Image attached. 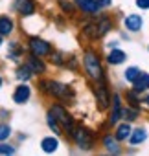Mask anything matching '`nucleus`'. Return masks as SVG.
<instances>
[{
    "instance_id": "obj_1",
    "label": "nucleus",
    "mask_w": 149,
    "mask_h": 156,
    "mask_svg": "<svg viewBox=\"0 0 149 156\" xmlns=\"http://www.w3.org/2000/svg\"><path fill=\"white\" fill-rule=\"evenodd\" d=\"M85 68H87V73L96 81H101L103 79V70H101V64H100V57L94 53V51H85Z\"/></svg>"
},
{
    "instance_id": "obj_2",
    "label": "nucleus",
    "mask_w": 149,
    "mask_h": 156,
    "mask_svg": "<svg viewBox=\"0 0 149 156\" xmlns=\"http://www.w3.org/2000/svg\"><path fill=\"white\" fill-rule=\"evenodd\" d=\"M41 88L44 92H48L50 96H55V98H61V99H68L74 96V92L68 88V87H63L55 81H42L41 83Z\"/></svg>"
},
{
    "instance_id": "obj_3",
    "label": "nucleus",
    "mask_w": 149,
    "mask_h": 156,
    "mask_svg": "<svg viewBox=\"0 0 149 156\" xmlns=\"http://www.w3.org/2000/svg\"><path fill=\"white\" fill-rule=\"evenodd\" d=\"M50 114L57 119V123L63 125V129L66 130V134H72V132H74V119H72V116H70L61 105H55V107L50 110Z\"/></svg>"
},
{
    "instance_id": "obj_4",
    "label": "nucleus",
    "mask_w": 149,
    "mask_h": 156,
    "mask_svg": "<svg viewBox=\"0 0 149 156\" xmlns=\"http://www.w3.org/2000/svg\"><path fill=\"white\" fill-rule=\"evenodd\" d=\"M74 140L78 141V145L81 149H90L92 147V134L87 130V129H81V127H74V132H72Z\"/></svg>"
},
{
    "instance_id": "obj_5",
    "label": "nucleus",
    "mask_w": 149,
    "mask_h": 156,
    "mask_svg": "<svg viewBox=\"0 0 149 156\" xmlns=\"http://www.w3.org/2000/svg\"><path fill=\"white\" fill-rule=\"evenodd\" d=\"M30 50L33 51V55H39V57L48 55V53L52 51L50 44H48V42H44V41H41V39H37V37H33V39L30 41Z\"/></svg>"
},
{
    "instance_id": "obj_6",
    "label": "nucleus",
    "mask_w": 149,
    "mask_h": 156,
    "mask_svg": "<svg viewBox=\"0 0 149 156\" xmlns=\"http://www.w3.org/2000/svg\"><path fill=\"white\" fill-rule=\"evenodd\" d=\"M123 24H125V28H127L129 31H140L142 26H144V20H142L140 15H134V13H133V15H127V17H125Z\"/></svg>"
},
{
    "instance_id": "obj_7",
    "label": "nucleus",
    "mask_w": 149,
    "mask_h": 156,
    "mask_svg": "<svg viewBox=\"0 0 149 156\" xmlns=\"http://www.w3.org/2000/svg\"><path fill=\"white\" fill-rule=\"evenodd\" d=\"M30 96H31L30 87L20 85V87H17V90H15V94H13V101L19 103V105H22V103H26V101L30 99Z\"/></svg>"
},
{
    "instance_id": "obj_8",
    "label": "nucleus",
    "mask_w": 149,
    "mask_h": 156,
    "mask_svg": "<svg viewBox=\"0 0 149 156\" xmlns=\"http://www.w3.org/2000/svg\"><path fill=\"white\" fill-rule=\"evenodd\" d=\"M133 85H134V90H136V92H144V90H147V88H149V73L140 72Z\"/></svg>"
},
{
    "instance_id": "obj_9",
    "label": "nucleus",
    "mask_w": 149,
    "mask_h": 156,
    "mask_svg": "<svg viewBox=\"0 0 149 156\" xmlns=\"http://www.w3.org/2000/svg\"><path fill=\"white\" fill-rule=\"evenodd\" d=\"M96 96H98V103H100V110H105V108L109 107V103H111V99H109V92H107V88H105L103 85H100V87L96 88Z\"/></svg>"
},
{
    "instance_id": "obj_10",
    "label": "nucleus",
    "mask_w": 149,
    "mask_h": 156,
    "mask_svg": "<svg viewBox=\"0 0 149 156\" xmlns=\"http://www.w3.org/2000/svg\"><path fill=\"white\" fill-rule=\"evenodd\" d=\"M15 6H17L20 15H33V11H35V6L31 0H17Z\"/></svg>"
},
{
    "instance_id": "obj_11",
    "label": "nucleus",
    "mask_w": 149,
    "mask_h": 156,
    "mask_svg": "<svg viewBox=\"0 0 149 156\" xmlns=\"http://www.w3.org/2000/svg\"><path fill=\"white\" fill-rule=\"evenodd\" d=\"M78 6L87 11V13H98L100 11V4H98V0H78Z\"/></svg>"
},
{
    "instance_id": "obj_12",
    "label": "nucleus",
    "mask_w": 149,
    "mask_h": 156,
    "mask_svg": "<svg viewBox=\"0 0 149 156\" xmlns=\"http://www.w3.org/2000/svg\"><path fill=\"white\" fill-rule=\"evenodd\" d=\"M13 31V20L6 15L0 17V35H9Z\"/></svg>"
},
{
    "instance_id": "obj_13",
    "label": "nucleus",
    "mask_w": 149,
    "mask_h": 156,
    "mask_svg": "<svg viewBox=\"0 0 149 156\" xmlns=\"http://www.w3.org/2000/svg\"><path fill=\"white\" fill-rule=\"evenodd\" d=\"M125 59H127V55H125V51H122V50L112 48V51L109 53V62H111V64H120V62H123Z\"/></svg>"
},
{
    "instance_id": "obj_14",
    "label": "nucleus",
    "mask_w": 149,
    "mask_h": 156,
    "mask_svg": "<svg viewBox=\"0 0 149 156\" xmlns=\"http://www.w3.org/2000/svg\"><path fill=\"white\" fill-rule=\"evenodd\" d=\"M28 66L31 68V72H33V73H42V72L46 70V66L42 64V61H41V59H37V55L30 57V61H28Z\"/></svg>"
},
{
    "instance_id": "obj_15",
    "label": "nucleus",
    "mask_w": 149,
    "mask_h": 156,
    "mask_svg": "<svg viewBox=\"0 0 149 156\" xmlns=\"http://www.w3.org/2000/svg\"><path fill=\"white\" fill-rule=\"evenodd\" d=\"M129 136H131V138H129V141H131L133 145H138V143L145 141L147 132H145L144 129H136V130H133V134H129Z\"/></svg>"
},
{
    "instance_id": "obj_16",
    "label": "nucleus",
    "mask_w": 149,
    "mask_h": 156,
    "mask_svg": "<svg viewBox=\"0 0 149 156\" xmlns=\"http://www.w3.org/2000/svg\"><path fill=\"white\" fill-rule=\"evenodd\" d=\"M57 140L55 138H44L42 140V143H41V147H42V151L44 152H53L55 149H57Z\"/></svg>"
},
{
    "instance_id": "obj_17",
    "label": "nucleus",
    "mask_w": 149,
    "mask_h": 156,
    "mask_svg": "<svg viewBox=\"0 0 149 156\" xmlns=\"http://www.w3.org/2000/svg\"><path fill=\"white\" fill-rule=\"evenodd\" d=\"M105 147H107L109 152H114V154L120 152V145H118V141H116L112 136H107V138H105Z\"/></svg>"
},
{
    "instance_id": "obj_18",
    "label": "nucleus",
    "mask_w": 149,
    "mask_h": 156,
    "mask_svg": "<svg viewBox=\"0 0 149 156\" xmlns=\"http://www.w3.org/2000/svg\"><path fill=\"white\" fill-rule=\"evenodd\" d=\"M31 73H33V72H31V68H30L28 64H26V66H20V68L17 70V77H19L20 81H28L30 77H31Z\"/></svg>"
},
{
    "instance_id": "obj_19",
    "label": "nucleus",
    "mask_w": 149,
    "mask_h": 156,
    "mask_svg": "<svg viewBox=\"0 0 149 156\" xmlns=\"http://www.w3.org/2000/svg\"><path fill=\"white\" fill-rule=\"evenodd\" d=\"M129 134H131V127H129L127 123H123V125H120L118 130H116V140H127Z\"/></svg>"
},
{
    "instance_id": "obj_20",
    "label": "nucleus",
    "mask_w": 149,
    "mask_h": 156,
    "mask_svg": "<svg viewBox=\"0 0 149 156\" xmlns=\"http://www.w3.org/2000/svg\"><path fill=\"white\" fill-rule=\"evenodd\" d=\"M83 33H85L89 39H92V41L100 37V31H98V26H96V24H89V26H85Z\"/></svg>"
},
{
    "instance_id": "obj_21",
    "label": "nucleus",
    "mask_w": 149,
    "mask_h": 156,
    "mask_svg": "<svg viewBox=\"0 0 149 156\" xmlns=\"http://www.w3.org/2000/svg\"><path fill=\"white\" fill-rule=\"evenodd\" d=\"M109 30H112V20H109V19H103V20L98 24V31H100V37H101V35H105Z\"/></svg>"
},
{
    "instance_id": "obj_22",
    "label": "nucleus",
    "mask_w": 149,
    "mask_h": 156,
    "mask_svg": "<svg viewBox=\"0 0 149 156\" xmlns=\"http://www.w3.org/2000/svg\"><path fill=\"white\" fill-rule=\"evenodd\" d=\"M138 73H140V70H138L136 66H131V68L125 70V79H127L129 83H134V79L138 77Z\"/></svg>"
},
{
    "instance_id": "obj_23",
    "label": "nucleus",
    "mask_w": 149,
    "mask_h": 156,
    "mask_svg": "<svg viewBox=\"0 0 149 156\" xmlns=\"http://www.w3.org/2000/svg\"><path fill=\"white\" fill-rule=\"evenodd\" d=\"M48 125H50V129H52L55 134H61V132H63L61 127H59V123H57V119H55L52 114H48Z\"/></svg>"
},
{
    "instance_id": "obj_24",
    "label": "nucleus",
    "mask_w": 149,
    "mask_h": 156,
    "mask_svg": "<svg viewBox=\"0 0 149 156\" xmlns=\"http://www.w3.org/2000/svg\"><path fill=\"white\" fill-rule=\"evenodd\" d=\"M122 116H123L125 119L133 121V119H136V118H138V110H133V108H125V110H122Z\"/></svg>"
},
{
    "instance_id": "obj_25",
    "label": "nucleus",
    "mask_w": 149,
    "mask_h": 156,
    "mask_svg": "<svg viewBox=\"0 0 149 156\" xmlns=\"http://www.w3.org/2000/svg\"><path fill=\"white\" fill-rule=\"evenodd\" d=\"M9 134H11V129L8 125H0V141H4L6 138H9Z\"/></svg>"
},
{
    "instance_id": "obj_26",
    "label": "nucleus",
    "mask_w": 149,
    "mask_h": 156,
    "mask_svg": "<svg viewBox=\"0 0 149 156\" xmlns=\"http://www.w3.org/2000/svg\"><path fill=\"white\" fill-rule=\"evenodd\" d=\"M59 4H61V8H63V11L64 13H74V6L70 4V2H66V0H59Z\"/></svg>"
},
{
    "instance_id": "obj_27",
    "label": "nucleus",
    "mask_w": 149,
    "mask_h": 156,
    "mask_svg": "<svg viewBox=\"0 0 149 156\" xmlns=\"http://www.w3.org/2000/svg\"><path fill=\"white\" fill-rule=\"evenodd\" d=\"M52 62H53V64H59V66L64 64V57H63V53H57V51L52 53Z\"/></svg>"
},
{
    "instance_id": "obj_28",
    "label": "nucleus",
    "mask_w": 149,
    "mask_h": 156,
    "mask_svg": "<svg viewBox=\"0 0 149 156\" xmlns=\"http://www.w3.org/2000/svg\"><path fill=\"white\" fill-rule=\"evenodd\" d=\"M15 152V149L13 147H9V145H0V154H13Z\"/></svg>"
},
{
    "instance_id": "obj_29",
    "label": "nucleus",
    "mask_w": 149,
    "mask_h": 156,
    "mask_svg": "<svg viewBox=\"0 0 149 156\" xmlns=\"http://www.w3.org/2000/svg\"><path fill=\"white\" fill-rule=\"evenodd\" d=\"M136 6L142 9H149V0H136Z\"/></svg>"
},
{
    "instance_id": "obj_30",
    "label": "nucleus",
    "mask_w": 149,
    "mask_h": 156,
    "mask_svg": "<svg viewBox=\"0 0 149 156\" xmlns=\"http://www.w3.org/2000/svg\"><path fill=\"white\" fill-rule=\"evenodd\" d=\"M98 4H100V6H105V8H107V6H111V0H98Z\"/></svg>"
},
{
    "instance_id": "obj_31",
    "label": "nucleus",
    "mask_w": 149,
    "mask_h": 156,
    "mask_svg": "<svg viewBox=\"0 0 149 156\" xmlns=\"http://www.w3.org/2000/svg\"><path fill=\"white\" fill-rule=\"evenodd\" d=\"M144 103H147V107H149V96H145V99H144Z\"/></svg>"
},
{
    "instance_id": "obj_32",
    "label": "nucleus",
    "mask_w": 149,
    "mask_h": 156,
    "mask_svg": "<svg viewBox=\"0 0 149 156\" xmlns=\"http://www.w3.org/2000/svg\"><path fill=\"white\" fill-rule=\"evenodd\" d=\"M0 87H2V77H0Z\"/></svg>"
},
{
    "instance_id": "obj_33",
    "label": "nucleus",
    "mask_w": 149,
    "mask_h": 156,
    "mask_svg": "<svg viewBox=\"0 0 149 156\" xmlns=\"http://www.w3.org/2000/svg\"><path fill=\"white\" fill-rule=\"evenodd\" d=\"M0 44H2V35H0Z\"/></svg>"
}]
</instances>
